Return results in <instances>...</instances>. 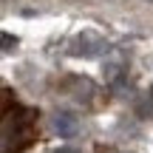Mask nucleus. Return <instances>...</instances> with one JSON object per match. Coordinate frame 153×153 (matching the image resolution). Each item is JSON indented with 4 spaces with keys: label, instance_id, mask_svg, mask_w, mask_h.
<instances>
[{
    "label": "nucleus",
    "instance_id": "3",
    "mask_svg": "<svg viewBox=\"0 0 153 153\" xmlns=\"http://www.w3.org/2000/svg\"><path fill=\"white\" fill-rule=\"evenodd\" d=\"M139 114H142V116H150L153 114V91H148L142 97V102H139Z\"/></svg>",
    "mask_w": 153,
    "mask_h": 153
},
{
    "label": "nucleus",
    "instance_id": "1",
    "mask_svg": "<svg viewBox=\"0 0 153 153\" xmlns=\"http://www.w3.org/2000/svg\"><path fill=\"white\" fill-rule=\"evenodd\" d=\"M71 54L74 57H99V54H108V43L94 37V34H82V37H76Z\"/></svg>",
    "mask_w": 153,
    "mask_h": 153
},
{
    "label": "nucleus",
    "instance_id": "5",
    "mask_svg": "<svg viewBox=\"0 0 153 153\" xmlns=\"http://www.w3.org/2000/svg\"><path fill=\"white\" fill-rule=\"evenodd\" d=\"M60 153H74V150H60Z\"/></svg>",
    "mask_w": 153,
    "mask_h": 153
},
{
    "label": "nucleus",
    "instance_id": "4",
    "mask_svg": "<svg viewBox=\"0 0 153 153\" xmlns=\"http://www.w3.org/2000/svg\"><path fill=\"white\" fill-rule=\"evenodd\" d=\"M3 45H6V51H11V48H9V45H17V40H11V37H9V34H3Z\"/></svg>",
    "mask_w": 153,
    "mask_h": 153
},
{
    "label": "nucleus",
    "instance_id": "2",
    "mask_svg": "<svg viewBox=\"0 0 153 153\" xmlns=\"http://www.w3.org/2000/svg\"><path fill=\"white\" fill-rule=\"evenodd\" d=\"M54 131L60 133V136H65V139L74 136V133H76V119H74L71 114H60L54 119Z\"/></svg>",
    "mask_w": 153,
    "mask_h": 153
}]
</instances>
